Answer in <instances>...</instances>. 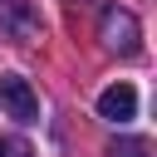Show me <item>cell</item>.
I'll use <instances>...</instances> for the list:
<instances>
[{"label":"cell","instance_id":"6da1fadb","mask_svg":"<svg viewBox=\"0 0 157 157\" xmlns=\"http://www.w3.org/2000/svg\"><path fill=\"white\" fill-rule=\"evenodd\" d=\"M98 39H103L108 49H118V54H137L142 25L132 20V10H123V5H108V10H103V20H98Z\"/></svg>","mask_w":157,"mask_h":157},{"label":"cell","instance_id":"7a4b0ae2","mask_svg":"<svg viewBox=\"0 0 157 157\" xmlns=\"http://www.w3.org/2000/svg\"><path fill=\"white\" fill-rule=\"evenodd\" d=\"M0 103H5V113L20 118V123H34V118H39V98H34L29 78H20V74H5V78H0Z\"/></svg>","mask_w":157,"mask_h":157},{"label":"cell","instance_id":"3957f363","mask_svg":"<svg viewBox=\"0 0 157 157\" xmlns=\"http://www.w3.org/2000/svg\"><path fill=\"white\" fill-rule=\"evenodd\" d=\"M98 118L108 123H132L137 118V88L132 83H108L98 93Z\"/></svg>","mask_w":157,"mask_h":157},{"label":"cell","instance_id":"277c9868","mask_svg":"<svg viewBox=\"0 0 157 157\" xmlns=\"http://www.w3.org/2000/svg\"><path fill=\"white\" fill-rule=\"evenodd\" d=\"M108 157H152V147L142 137H118V142H108Z\"/></svg>","mask_w":157,"mask_h":157},{"label":"cell","instance_id":"5b68a950","mask_svg":"<svg viewBox=\"0 0 157 157\" xmlns=\"http://www.w3.org/2000/svg\"><path fill=\"white\" fill-rule=\"evenodd\" d=\"M0 157H34V147L25 137H0Z\"/></svg>","mask_w":157,"mask_h":157}]
</instances>
